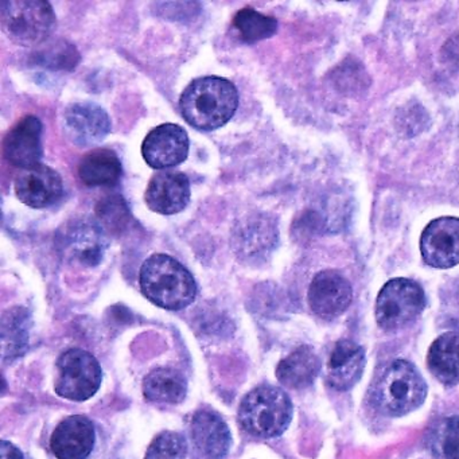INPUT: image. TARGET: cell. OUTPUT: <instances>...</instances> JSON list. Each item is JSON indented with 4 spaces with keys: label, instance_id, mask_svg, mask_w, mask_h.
Wrapping results in <instances>:
<instances>
[{
    "label": "cell",
    "instance_id": "obj_1",
    "mask_svg": "<svg viewBox=\"0 0 459 459\" xmlns=\"http://www.w3.org/2000/svg\"><path fill=\"white\" fill-rule=\"evenodd\" d=\"M238 107V92L230 80L200 77L187 85L179 109L187 125L198 131H214L227 125Z\"/></svg>",
    "mask_w": 459,
    "mask_h": 459
},
{
    "label": "cell",
    "instance_id": "obj_2",
    "mask_svg": "<svg viewBox=\"0 0 459 459\" xmlns=\"http://www.w3.org/2000/svg\"><path fill=\"white\" fill-rule=\"evenodd\" d=\"M139 286L150 302L166 310H182L197 297L195 276L169 255L155 254L146 259L139 273Z\"/></svg>",
    "mask_w": 459,
    "mask_h": 459
},
{
    "label": "cell",
    "instance_id": "obj_3",
    "mask_svg": "<svg viewBox=\"0 0 459 459\" xmlns=\"http://www.w3.org/2000/svg\"><path fill=\"white\" fill-rule=\"evenodd\" d=\"M427 396L423 376L407 359H394L372 389L375 407L385 416H404L418 410Z\"/></svg>",
    "mask_w": 459,
    "mask_h": 459
},
{
    "label": "cell",
    "instance_id": "obj_4",
    "mask_svg": "<svg viewBox=\"0 0 459 459\" xmlns=\"http://www.w3.org/2000/svg\"><path fill=\"white\" fill-rule=\"evenodd\" d=\"M291 419V399L278 386L260 385L252 389L238 408V423L252 437H279L286 431Z\"/></svg>",
    "mask_w": 459,
    "mask_h": 459
},
{
    "label": "cell",
    "instance_id": "obj_5",
    "mask_svg": "<svg viewBox=\"0 0 459 459\" xmlns=\"http://www.w3.org/2000/svg\"><path fill=\"white\" fill-rule=\"evenodd\" d=\"M0 10L2 30L21 47L44 44L55 31V10L45 0H6Z\"/></svg>",
    "mask_w": 459,
    "mask_h": 459
},
{
    "label": "cell",
    "instance_id": "obj_6",
    "mask_svg": "<svg viewBox=\"0 0 459 459\" xmlns=\"http://www.w3.org/2000/svg\"><path fill=\"white\" fill-rule=\"evenodd\" d=\"M426 307V295L420 284L411 279L386 281L376 300V321L384 330L403 329L415 321Z\"/></svg>",
    "mask_w": 459,
    "mask_h": 459
},
{
    "label": "cell",
    "instance_id": "obj_7",
    "mask_svg": "<svg viewBox=\"0 0 459 459\" xmlns=\"http://www.w3.org/2000/svg\"><path fill=\"white\" fill-rule=\"evenodd\" d=\"M101 378L100 364L92 354L82 349H69L56 364V394L74 402H85L95 396Z\"/></svg>",
    "mask_w": 459,
    "mask_h": 459
},
{
    "label": "cell",
    "instance_id": "obj_8",
    "mask_svg": "<svg viewBox=\"0 0 459 459\" xmlns=\"http://www.w3.org/2000/svg\"><path fill=\"white\" fill-rule=\"evenodd\" d=\"M57 243L58 249L66 259L84 267L100 264L108 248L107 233L98 221L88 217H79L63 225Z\"/></svg>",
    "mask_w": 459,
    "mask_h": 459
},
{
    "label": "cell",
    "instance_id": "obj_9",
    "mask_svg": "<svg viewBox=\"0 0 459 459\" xmlns=\"http://www.w3.org/2000/svg\"><path fill=\"white\" fill-rule=\"evenodd\" d=\"M420 252L424 263L437 270H447L459 264V219L439 217L432 220L420 238Z\"/></svg>",
    "mask_w": 459,
    "mask_h": 459
},
{
    "label": "cell",
    "instance_id": "obj_10",
    "mask_svg": "<svg viewBox=\"0 0 459 459\" xmlns=\"http://www.w3.org/2000/svg\"><path fill=\"white\" fill-rule=\"evenodd\" d=\"M189 136L178 125L166 123L150 131L142 144V155L152 169H169L184 162L189 154Z\"/></svg>",
    "mask_w": 459,
    "mask_h": 459
},
{
    "label": "cell",
    "instance_id": "obj_11",
    "mask_svg": "<svg viewBox=\"0 0 459 459\" xmlns=\"http://www.w3.org/2000/svg\"><path fill=\"white\" fill-rule=\"evenodd\" d=\"M64 131L76 146H95L108 135L111 119L98 104L80 101L71 104L64 112Z\"/></svg>",
    "mask_w": 459,
    "mask_h": 459
},
{
    "label": "cell",
    "instance_id": "obj_12",
    "mask_svg": "<svg viewBox=\"0 0 459 459\" xmlns=\"http://www.w3.org/2000/svg\"><path fill=\"white\" fill-rule=\"evenodd\" d=\"M353 299V290L348 279L334 270L316 273L308 287L307 300L314 314L333 319L345 313Z\"/></svg>",
    "mask_w": 459,
    "mask_h": 459
},
{
    "label": "cell",
    "instance_id": "obj_13",
    "mask_svg": "<svg viewBox=\"0 0 459 459\" xmlns=\"http://www.w3.org/2000/svg\"><path fill=\"white\" fill-rule=\"evenodd\" d=\"M44 126L33 115L22 117L13 126L4 136V155L10 165L28 170L41 165L44 146H42Z\"/></svg>",
    "mask_w": 459,
    "mask_h": 459
},
{
    "label": "cell",
    "instance_id": "obj_14",
    "mask_svg": "<svg viewBox=\"0 0 459 459\" xmlns=\"http://www.w3.org/2000/svg\"><path fill=\"white\" fill-rule=\"evenodd\" d=\"M14 190L18 200L29 208L44 209L63 198L64 182L57 171L39 165L18 174Z\"/></svg>",
    "mask_w": 459,
    "mask_h": 459
},
{
    "label": "cell",
    "instance_id": "obj_15",
    "mask_svg": "<svg viewBox=\"0 0 459 459\" xmlns=\"http://www.w3.org/2000/svg\"><path fill=\"white\" fill-rule=\"evenodd\" d=\"M190 181L181 171H163L150 179L144 193L147 206L163 216L179 213L190 203Z\"/></svg>",
    "mask_w": 459,
    "mask_h": 459
},
{
    "label": "cell",
    "instance_id": "obj_16",
    "mask_svg": "<svg viewBox=\"0 0 459 459\" xmlns=\"http://www.w3.org/2000/svg\"><path fill=\"white\" fill-rule=\"evenodd\" d=\"M278 241V230L270 217L255 214L241 220L233 232V249L246 260H260L271 254Z\"/></svg>",
    "mask_w": 459,
    "mask_h": 459
},
{
    "label": "cell",
    "instance_id": "obj_17",
    "mask_svg": "<svg viewBox=\"0 0 459 459\" xmlns=\"http://www.w3.org/2000/svg\"><path fill=\"white\" fill-rule=\"evenodd\" d=\"M96 432L92 421L82 415L64 419L50 437L57 459H85L92 453Z\"/></svg>",
    "mask_w": 459,
    "mask_h": 459
},
{
    "label": "cell",
    "instance_id": "obj_18",
    "mask_svg": "<svg viewBox=\"0 0 459 459\" xmlns=\"http://www.w3.org/2000/svg\"><path fill=\"white\" fill-rule=\"evenodd\" d=\"M192 439L204 459H224L232 446V435L221 416L198 411L192 420Z\"/></svg>",
    "mask_w": 459,
    "mask_h": 459
},
{
    "label": "cell",
    "instance_id": "obj_19",
    "mask_svg": "<svg viewBox=\"0 0 459 459\" xmlns=\"http://www.w3.org/2000/svg\"><path fill=\"white\" fill-rule=\"evenodd\" d=\"M365 364V351L359 343L338 341L327 361V381L335 391H349L362 377Z\"/></svg>",
    "mask_w": 459,
    "mask_h": 459
},
{
    "label": "cell",
    "instance_id": "obj_20",
    "mask_svg": "<svg viewBox=\"0 0 459 459\" xmlns=\"http://www.w3.org/2000/svg\"><path fill=\"white\" fill-rule=\"evenodd\" d=\"M427 367L443 385L454 386L459 383L458 333H445L431 343L427 353Z\"/></svg>",
    "mask_w": 459,
    "mask_h": 459
},
{
    "label": "cell",
    "instance_id": "obj_21",
    "mask_svg": "<svg viewBox=\"0 0 459 459\" xmlns=\"http://www.w3.org/2000/svg\"><path fill=\"white\" fill-rule=\"evenodd\" d=\"M321 370V361L310 346H300L281 359L276 368V377L287 388L310 386Z\"/></svg>",
    "mask_w": 459,
    "mask_h": 459
},
{
    "label": "cell",
    "instance_id": "obj_22",
    "mask_svg": "<svg viewBox=\"0 0 459 459\" xmlns=\"http://www.w3.org/2000/svg\"><path fill=\"white\" fill-rule=\"evenodd\" d=\"M122 173V162L112 150H93L80 160V179L90 187L114 186Z\"/></svg>",
    "mask_w": 459,
    "mask_h": 459
},
{
    "label": "cell",
    "instance_id": "obj_23",
    "mask_svg": "<svg viewBox=\"0 0 459 459\" xmlns=\"http://www.w3.org/2000/svg\"><path fill=\"white\" fill-rule=\"evenodd\" d=\"M187 384L184 375L170 368L152 370L143 381V394L149 402L178 404L186 396Z\"/></svg>",
    "mask_w": 459,
    "mask_h": 459
},
{
    "label": "cell",
    "instance_id": "obj_24",
    "mask_svg": "<svg viewBox=\"0 0 459 459\" xmlns=\"http://www.w3.org/2000/svg\"><path fill=\"white\" fill-rule=\"evenodd\" d=\"M29 342V314L25 308L6 311L2 318V357L4 361L25 353Z\"/></svg>",
    "mask_w": 459,
    "mask_h": 459
},
{
    "label": "cell",
    "instance_id": "obj_25",
    "mask_svg": "<svg viewBox=\"0 0 459 459\" xmlns=\"http://www.w3.org/2000/svg\"><path fill=\"white\" fill-rule=\"evenodd\" d=\"M278 30V21L270 15L262 14L251 7L238 12L232 20V31L240 41L247 44L271 39Z\"/></svg>",
    "mask_w": 459,
    "mask_h": 459
},
{
    "label": "cell",
    "instance_id": "obj_26",
    "mask_svg": "<svg viewBox=\"0 0 459 459\" xmlns=\"http://www.w3.org/2000/svg\"><path fill=\"white\" fill-rule=\"evenodd\" d=\"M435 459H459V416H448L435 424L429 437Z\"/></svg>",
    "mask_w": 459,
    "mask_h": 459
},
{
    "label": "cell",
    "instance_id": "obj_27",
    "mask_svg": "<svg viewBox=\"0 0 459 459\" xmlns=\"http://www.w3.org/2000/svg\"><path fill=\"white\" fill-rule=\"evenodd\" d=\"M96 217L104 232L120 235L131 221L130 209L120 195H107L96 205Z\"/></svg>",
    "mask_w": 459,
    "mask_h": 459
},
{
    "label": "cell",
    "instance_id": "obj_28",
    "mask_svg": "<svg viewBox=\"0 0 459 459\" xmlns=\"http://www.w3.org/2000/svg\"><path fill=\"white\" fill-rule=\"evenodd\" d=\"M186 454V439L178 432L165 431L152 440L144 459H185Z\"/></svg>",
    "mask_w": 459,
    "mask_h": 459
},
{
    "label": "cell",
    "instance_id": "obj_29",
    "mask_svg": "<svg viewBox=\"0 0 459 459\" xmlns=\"http://www.w3.org/2000/svg\"><path fill=\"white\" fill-rule=\"evenodd\" d=\"M79 60V52L66 42H60L39 55V64L50 69H74Z\"/></svg>",
    "mask_w": 459,
    "mask_h": 459
},
{
    "label": "cell",
    "instance_id": "obj_30",
    "mask_svg": "<svg viewBox=\"0 0 459 459\" xmlns=\"http://www.w3.org/2000/svg\"><path fill=\"white\" fill-rule=\"evenodd\" d=\"M0 451H2V459H23L22 453L7 440L2 442Z\"/></svg>",
    "mask_w": 459,
    "mask_h": 459
}]
</instances>
